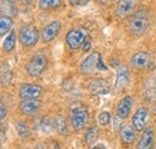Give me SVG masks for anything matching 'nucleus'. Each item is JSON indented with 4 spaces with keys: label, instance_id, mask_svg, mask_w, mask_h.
I'll use <instances>...</instances> for the list:
<instances>
[{
    "label": "nucleus",
    "instance_id": "nucleus-11",
    "mask_svg": "<svg viewBox=\"0 0 156 149\" xmlns=\"http://www.w3.org/2000/svg\"><path fill=\"white\" fill-rule=\"evenodd\" d=\"M148 120V110L145 107H139L132 117V125L137 131L144 130Z\"/></svg>",
    "mask_w": 156,
    "mask_h": 149
},
{
    "label": "nucleus",
    "instance_id": "nucleus-1",
    "mask_svg": "<svg viewBox=\"0 0 156 149\" xmlns=\"http://www.w3.org/2000/svg\"><path fill=\"white\" fill-rule=\"evenodd\" d=\"M149 25H150V16H149V11L145 7L138 9L129 22V28L131 33L135 35H143L148 30Z\"/></svg>",
    "mask_w": 156,
    "mask_h": 149
},
{
    "label": "nucleus",
    "instance_id": "nucleus-30",
    "mask_svg": "<svg viewBox=\"0 0 156 149\" xmlns=\"http://www.w3.org/2000/svg\"><path fill=\"white\" fill-rule=\"evenodd\" d=\"M98 70H103V71H106V70H107V67L105 66V64H103V61H102V59H100V61H98Z\"/></svg>",
    "mask_w": 156,
    "mask_h": 149
},
{
    "label": "nucleus",
    "instance_id": "nucleus-29",
    "mask_svg": "<svg viewBox=\"0 0 156 149\" xmlns=\"http://www.w3.org/2000/svg\"><path fill=\"white\" fill-rule=\"evenodd\" d=\"M90 48H91V42H90L89 40H85L84 43H83V51H84V52H89Z\"/></svg>",
    "mask_w": 156,
    "mask_h": 149
},
{
    "label": "nucleus",
    "instance_id": "nucleus-5",
    "mask_svg": "<svg viewBox=\"0 0 156 149\" xmlns=\"http://www.w3.org/2000/svg\"><path fill=\"white\" fill-rule=\"evenodd\" d=\"M100 59H101V56L98 52H93L91 54H89L80 64V72L83 74H93L98 69Z\"/></svg>",
    "mask_w": 156,
    "mask_h": 149
},
{
    "label": "nucleus",
    "instance_id": "nucleus-15",
    "mask_svg": "<svg viewBox=\"0 0 156 149\" xmlns=\"http://www.w3.org/2000/svg\"><path fill=\"white\" fill-rule=\"evenodd\" d=\"M136 129L131 125H124L120 128V141L125 144H132L136 141Z\"/></svg>",
    "mask_w": 156,
    "mask_h": 149
},
{
    "label": "nucleus",
    "instance_id": "nucleus-13",
    "mask_svg": "<svg viewBox=\"0 0 156 149\" xmlns=\"http://www.w3.org/2000/svg\"><path fill=\"white\" fill-rule=\"evenodd\" d=\"M132 106H133V99L130 95H126L125 97H122V100L118 105L117 115H119L121 119H126L130 114Z\"/></svg>",
    "mask_w": 156,
    "mask_h": 149
},
{
    "label": "nucleus",
    "instance_id": "nucleus-16",
    "mask_svg": "<svg viewBox=\"0 0 156 149\" xmlns=\"http://www.w3.org/2000/svg\"><path fill=\"white\" fill-rule=\"evenodd\" d=\"M89 90L93 94H98V95L108 94L109 93V87L105 79L96 78V79H91V82L89 83Z\"/></svg>",
    "mask_w": 156,
    "mask_h": 149
},
{
    "label": "nucleus",
    "instance_id": "nucleus-17",
    "mask_svg": "<svg viewBox=\"0 0 156 149\" xmlns=\"http://www.w3.org/2000/svg\"><path fill=\"white\" fill-rule=\"evenodd\" d=\"M129 82V67L126 65H121L118 67L117 79H115V90L122 89Z\"/></svg>",
    "mask_w": 156,
    "mask_h": 149
},
{
    "label": "nucleus",
    "instance_id": "nucleus-21",
    "mask_svg": "<svg viewBox=\"0 0 156 149\" xmlns=\"http://www.w3.org/2000/svg\"><path fill=\"white\" fill-rule=\"evenodd\" d=\"M16 40H17V35H16V31L15 30H12L7 36L5 38V41H4V49L6 51V52H12L13 49H15V47H16Z\"/></svg>",
    "mask_w": 156,
    "mask_h": 149
},
{
    "label": "nucleus",
    "instance_id": "nucleus-20",
    "mask_svg": "<svg viewBox=\"0 0 156 149\" xmlns=\"http://www.w3.org/2000/svg\"><path fill=\"white\" fill-rule=\"evenodd\" d=\"M98 130L95 126L89 128L88 130L85 131L84 141H85V143H87L89 147H91V146L98 141Z\"/></svg>",
    "mask_w": 156,
    "mask_h": 149
},
{
    "label": "nucleus",
    "instance_id": "nucleus-28",
    "mask_svg": "<svg viewBox=\"0 0 156 149\" xmlns=\"http://www.w3.org/2000/svg\"><path fill=\"white\" fill-rule=\"evenodd\" d=\"M6 114H7V111H6V107H5L4 102H1V107H0V119H1V122H2L4 119H5Z\"/></svg>",
    "mask_w": 156,
    "mask_h": 149
},
{
    "label": "nucleus",
    "instance_id": "nucleus-24",
    "mask_svg": "<svg viewBox=\"0 0 156 149\" xmlns=\"http://www.w3.org/2000/svg\"><path fill=\"white\" fill-rule=\"evenodd\" d=\"M16 130H17V133L20 135V137H22V138H27L30 135L29 126L27 124H24V123H17L16 124Z\"/></svg>",
    "mask_w": 156,
    "mask_h": 149
},
{
    "label": "nucleus",
    "instance_id": "nucleus-19",
    "mask_svg": "<svg viewBox=\"0 0 156 149\" xmlns=\"http://www.w3.org/2000/svg\"><path fill=\"white\" fill-rule=\"evenodd\" d=\"M54 128H55V130L58 131L59 135H61V136H66L69 133L66 119L62 115H58L55 118V120H54Z\"/></svg>",
    "mask_w": 156,
    "mask_h": 149
},
{
    "label": "nucleus",
    "instance_id": "nucleus-22",
    "mask_svg": "<svg viewBox=\"0 0 156 149\" xmlns=\"http://www.w3.org/2000/svg\"><path fill=\"white\" fill-rule=\"evenodd\" d=\"M12 17H9V16H1L0 19V35L4 36L6 33H9L12 28Z\"/></svg>",
    "mask_w": 156,
    "mask_h": 149
},
{
    "label": "nucleus",
    "instance_id": "nucleus-32",
    "mask_svg": "<svg viewBox=\"0 0 156 149\" xmlns=\"http://www.w3.org/2000/svg\"><path fill=\"white\" fill-rule=\"evenodd\" d=\"M153 112L156 113V100H155V104H154V107H153Z\"/></svg>",
    "mask_w": 156,
    "mask_h": 149
},
{
    "label": "nucleus",
    "instance_id": "nucleus-14",
    "mask_svg": "<svg viewBox=\"0 0 156 149\" xmlns=\"http://www.w3.org/2000/svg\"><path fill=\"white\" fill-rule=\"evenodd\" d=\"M153 142H154V130L151 126H147V128H144L143 133L140 136V140L137 143L136 147L138 149L150 148L153 146Z\"/></svg>",
    "mask_w": 156,
    "mask_h": 149
},
{
    "label": "nucleus",
    "instance_id": "nucleus-4",
    "mask_svg": "<svg viewBox=\"0 0 156 149\" xmlns=\"http://www.w3.org/2000/svg\"><path fill=\"white\" fill-rule=\"evenodd\" d=\"M88 119H89V114H88V112L85 111V110H83V108L75 110L71 113V118H70L71 125H72V128L76 131L82 130L87 125Z\"/></svg>",
    "mask_w": 156,
    "mask_h": 149
},
{
    "label": "nucleus",
    "instance_id": "nucleus-6",
    "mask_svg": "<svg viewBox=\"0 0 156 149\" xmlns=\"http://www.w3.org/2000/svg\"><path fill=\"white\" fill-rule=\"evenodd\" d=\"M42 102L37 97L35 99H23L20 104V110L25 115H34L40 111Z\"/></svg>",
    "mask_w": 156,
    "mask_h": 149
},
{
    "label": "nucleus",
    "instance_id": "nucleus-31",
    "mask_svg": "<svg viewBox=\"0 0 156 149\" xmlns=\"http://www.w3.org/2000/svg\"><path fill=\"white\" fill-rule=\"evenodd\" d=\"M22 2L25 4V5H31L34 2V0H22Z\"/></svg>",
    "mask_w": 156,
    "mask_h": 149
},
{
    "label": "nucleus",
    "instance_id": "nucleus-7",
    "mask_svg": "<svg viewBox=\"0 0 156 149\" xmlns=\"http://www.w3.org/2000/svg\"><path fill=\"white\" fill-rule=\"evenodd\" d=\"M151 63H153V56H151V54L148 53V52H144V51L137 52L136 54L132 56V59H131V65H132V67H135L137 70L145 69V67H148Z\"/></svg>",
    "mask_w": 156,
    "mask_h": 149
},
{
    "label": "nucleus",
    "instance_id": "nucleus-2",
    "mask_svg": "<svg viewBox=\"0 0 156 149\" xmlns=\"http://www.w3.org/2000/svg\"><path fill=\"white\" fill-rule=\"evenodd\" d=\"M18 36H20V43L23 46L31 47V46L37 43L40 38V33L36 29V27H34L31 24H27V25H23L20 29Z\"/></svg>",
    "mask_w": 156,
    "mask_h": 149
},
{
    "label": "nucleus",
    "instance_id": "nucleus-3",
    "mask_svg": "<svg viewBox=\"0 0 156 149\" xmlns=\"http://www.w3.org/2000/svg\"><path fill=\"white\" fill-rule=\"evenodd\" d=\"M47 67V56L43 53H37L27 64V72L31 77H39Z\"/></svg>",
    "mask_w": 156,
    "mask_h": 149
},
{
    "label": "nucleus",
    "instance_id": "nucleus-10",
    "mask_svg": "<svg viewBox=\"0 0 156 149\" xmlns=\"http://www.w3.org/2000/svg\"><path fill=\"white\" fill-rule=\"evenodd\" d=\"M60 22L54 20L51 22L48 25H46L42 30V41L43 42H51L52 40H54L58 36L59 31H60Z\"/></svg>",
    "mask_w": 156,
    "mask_h": 149
},
{
    "label": "nucleus",
    "instance_id": "nucleus-27",
    "mask_svg": "<svg viewBox=\"0 0 156 149\" xmlns=\"http://www.w3.org/2000/svg\"><path fill=\"white\" fill-rule=\"evenodd\" d=\"M72 6H85L89 0H69Z\"/></svg>",
    "mask_w": 156,
    "mask_h": 149
},
{
    "label": "nucleus",
    "instance_id": "nucleus-9",
    "mask_svg": "<svg viewBox=\"0 0 156 149\" xmlns=\"http://www.w3.org/2000/svg\"><path fill=\"white\" fill-rule=\"evenodd\" d=\"M137 4V0H119L117 4V9H115V13L119 18H126L129 17L135 6Z\"/></svg>",
    "mask_w": 156,
    "mask_h": 149
},
{
    "label": "nucleus",
    "instance_id": "nucleus-26",
    "mask_svg": "<svg viewBox=\"0 0 156 149\" xmlns=\"http://www.w3.org/2000/svg\"><path fill=\"white\" fill-rule=\"evenodd\" d=\"M111 114L108 112H101L98 117V122L100 125H107L111 122Z\"/></svg>",
    "mask_w": 156,
    "mask_h": 149
},
{
    "label": "nucleus",
    "instance_id": "nucleus-8",
    "mask_svg": "<svg viewBox=\"0 0 156 149\" xmlns=\"http://www.w3.org/2000/svg\"><path fill=\"white\" fill-rule=\"evenodd\" d=\"M84 41H85V34L82 30H70L66 35V43L72 51L78 49L80 46H83Z\"/></svg>",
    "mask_w": 156,
    "mask_h": 149
},
{
    "label": "nucleus",
    "instance_id": "nucleus-18",
    "mask_svg": "<svg viewBox=\"0 0 156 149\" xmlns=\"http://www.w3.org/2000/svg\"><path fill=\"white\" fill-rule=\"evenodd\" d=\"M1 16H9V17H16L18 9L13 0H1L0 5Z\"/></svg>",
    "mask_w": 156,
    "mask_h": 149
},
{
    "label": "nucleus",
    "instance_id": "nucleus-23",
    "mask_svg": "<svg viewBox=\"0 0 156 149\" xmlns=\"http://www.w3.org/2000/svg\"><path fill=\"white\" fill-rule=\"evenodd\" d=\"M61 5V0H40L39 7L41 10H51L57 9Z\"/></svg>",
    "mask_w": 156,
    "mask_h": 149
},
{
    "label": "nucleus",
    "instance_id": "nucleus-25",
    "mask_svg": "<svg viewBox=\"0 0 156 149\" xmlns=\"http://www.w3.org/2000/svg\"><path fill=\"white\" fill-rule=\"evenodd\" d=\"M145 95L148 99H154L156 96V83L154 79H149L145 87Z\"/></svg>",
    "mask_w": 156,
    "mask_h": 149
},
{
    "label": "nucleus",
    "instance_id": "nucleus-12",
    "mask_svg": "<svg viewBox=\"0 0 156 149\" xmlns=\"http://www.w3.org/2000/svg\"><path fill=\"white\" fill-rule=\"evenodd\" d=\"M42 93V88L35 84H23L20 88V96L22 99H35Z\"/></svg>",
    "mask_w": 156,
    "mask_h": 149
}]
</instances>
